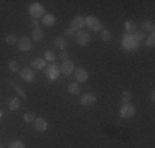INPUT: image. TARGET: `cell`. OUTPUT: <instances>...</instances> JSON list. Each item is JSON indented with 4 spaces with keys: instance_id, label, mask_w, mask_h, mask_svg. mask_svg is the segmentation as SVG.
I'll return each instance as SVG.
<instances>
[{
    "instance_id": "obj_10",
    "label": "cell",
    "mask_w": 155,
    "mask_h": 148,
    "mask_svg": "<svg viewBox=\"0 0 155 148\" xmlns=\"http://www.w3.org/2000/svg\"><path fill=\"white\" fill-rule=\"evenodd\" d=\"M94 102H96V95L91 94V92L81 95V104H83V105H93Z\"/></svg>"
},
{
    "instance_id": "obj_7",
    "label": "cell",
    "mask_w": 155,
    "mask_h": 148,
    "mask_svg": "<svg viewBox=\"0 0 155 148\" xmlns=\"http://www.w3.org/2000/svg\"><path fill=\"white\" fill-rule=\"evenodd\" d=\"M86 25H87V28L93 30V31H99V30H101V21H99L96 17H87L86 18Z\"/></svg>"
},
{
    "instance_id": "obj_35",
    "label": "cell",
    "mask_w": 155,
    "mask_h": 148,
    "mask_svg": "<svg viewBox=\"0 0 155 148\" xmlns=\"http://www.w3.org/2000/svg\"><path fill=\"white\" fill-rule=\"evenodd\" d=\"M0 148H2V146H0Z\"/></svg>"
},
{
    "instance_id": "obj_34",
    "label": "cell",
    "mask_w": 155,
    "mask_h": 148,
    "mask_svg": "<svg viewBox=\"0 0 155 148\" xmlns=\"http://www.w3.org/2000/svg\"><path fill=\"white\" fill-rule=\"evenodd\" d=\"M0 118H2V112H0Z\"/></svg>"
},
{
    "instance_id": "obj_28",
    "label": "cell",
    "mask_w": 155,
    "mask_h": 148,
    "mask_svg": "<svg viewBox=\"0 0 155 148\" xmlns=\"http://www.w3.org/2000/svg\"><path fill=\"white\" fill-rule=\"evenodd\" d=\"M5 41L8 43V44H13V43H18V38H17L15 35H7Z\"/></svg>"
},
{
    "instance_id": "obj_1",
    "label": "cell",
    "mask_w": 155,
    "mask_h": 148,
    "mask_svg": "<svg viewBox=\"0 0 155 148\" xmlns=\"http://www.w3.org/2000/svg\"><path fill=\"white\" fill-rule=\"evenodd\" d=\"M28 13H30V17H33L35 20H38L40 17H45V8H43V5L41 3H38V2H35V3H31L30 7H28Z\"/></svg>"
},
{
    "instance_id": "obj_30",
    "label": "cell",
    "mask_w": 155,
    "mask_h": 148,
    "mask_svg": "<svg viewBox=\"0 0 155 148\" xmlns=\"http://www.w3.org/2000/svg\"><path fill=\"white\" fill-rule=\"evenodd\" d=\"M10 148H25L23 142H20V140H15V142L10 143Z\"/></svg>"
},
{
    "instance_id": "obj_32",
    "label": "cell",
    "mask_w": 155,
    "mask_h": 148,
    "mask_svg": "<svg viewBox=\"0 0 155 148\" xmlns=\"http://www.w3.org/2000/svg\"><path fill=\"white\" fill-rule=\"evenodd\" d=\"M74 35H76V31H74L73 28H68V30H66V36H69V38H71V36H74Z\"/></svg>"
},
{
    "instance_id": "obj_3",
    "label": "cell",
    "mask_w": 155,
    "mask_h": 148,
    "mask_svg": "<svg viewBox=\"0 0 155 148\" xmlns=\"http://www.w3.org/2000/svg\"><path fill=\"white\" fill-rule=\"evenodd\" d=\"M119 114H120V117H122V118H132V117L135 115V107L132 105L130 102H129V104H124V105L120 107Z\"/></svg>"
},
{
    "instance_id": "obj_24",
    "label": "cell",
    "mask_w": 155,
    "mask_h": 148,
    "mask_svg": "<svg viewBox=\"0 0 155 148\" xmlns=\"http://www.w3.org/2000/svg\"><path fill=\"white\" fill-rule=\"evenodd\" d=\"M41 38H43V30H40V28H35V30H33V40H36V41H40Z\"/></svg>"
},
{
    "instance_id": "obj_22",
    "label": "cell",
    "mask_w": 155,
    "mask_h": 148,
    "mask_svg": "<svg viewBox=\"0 0 155 148\" xmlns=\"http://www.w3.org/2000/svg\"><path fill=\"white\" fill-rule=\"evenodd\" d=\"M54 46L60 48V50H64L66 48V40L64 38H56L54 40Z\"/></svg>"
},
{
    "instance_id": "obj_26",
    "label": "cell",
    "mask_w": 155,
    "mask_h": 148,
    "mask_svg": "<svg viewBox=\"0 0 155 148\" xmlns=\"http://www.w3.org/2000/svg\"><path fill=\"white\" fill-rule=\"evenodd\" d=\"M130 99H132V94L129 91H124L122 92V101H124V104H129V102H130Z\"/></svg>"
},
{
    "instance_id": "obj_2",
    "label": "cell",
    "mask_w": 155,
    "mask_h": 148,
    "mask_svg": "<svg viewBox=\"0 0 155 148\" xmlns=\"http://www.w3.org/2000/svg\"><path fill=\"white\" fill-rule=\"evenodd\" d=\"M122 48L127 51H135L139 48V43L134 40V36L132 35H125L122 38Z\"/></svg>"
},
{
    "instance_id": "obj_5",
    "label": "cell",
    "mask_w": 155,
    "mask_h": 148,
    "mask_svg": "<svg viewBox=\"0 0 155 148\" xmlns=\"http://www.w3.org/2000/svg\"><path fill=\"white\" fill-rule=\"evenodd\" d=\"M74 38H76V41L78 44H81V46H86L87 43H89V33L87 31H83V30H79V31H76V35H74Z\"/></svg>"
},
{
    "instance_id": "obj_8",
    "label": "cell",
    "mask_w": 155,
    "mask_h": 148,
    "mask_svg": "<svg viewBox=\"0 0 155 148\" xmlns=\"http://www.w3.org/2000/svg\"><path fill=\"white\" fill-rule=\"evenodd\" d=\"M84 25H86V18H83V17H76V18H73L71 27H69V28H73L74 31H79V30H83V28H84Z\"/></svg>"
},
{
    "instance_id": "obj_20",
    "label": "cell",
    "mask_w": 155,
    "mask_h": 148,
    "mask_svg": "<svg viewBox=\"0 0 155 148\" xmlns=\"http://www.w3.org/2000/svg\"><path fill=\"white\" fill-rule=\"evenodd\" d=\"M8 107H10V110H18L20 109V101H18V99H12V101L8 102Z\"/></svg>"
},
{
    "instance_id": "obj_29",
    "label": "cell",
    "mask_w": 155,
    "mask_h": 148,
    "mask_svg": "<svg viewBox=\"0 0 155 148\" xmlns=\"http://www.w3.org/2000/svg\"><path fill=\"white\" fill-rule=\"evenodd\" d=\"M8 69H10L12 72H17V71H18V63H17V61H10V63H8Z\"/></svg>"
},
{
    "instance_id": "obj_18",
    "label": "cell",
    "mask_w": 155,
    "mask_h": 148,
    "mask_svg": "<svg viewBox=\"0 0 155 148\" xmlns=\"http://www.w3.org/2000/svg\"><path fill=\"white\" fill-rule=\"evenodd\" d=\"M101 38H102V41L109 43L110 40H112V35H110L109 30H102V31H101Z\"/></svg>"
},
{
    "instance_id": "obj_12",
    "label": "cell",
    "mask_w": 155,
    "mask_h": 148,
    "mask_svg": "<svg viewBox=\"0 0 155 148\" xmlns=\"http://www.w3.org/2000/svg\"><path fill=\"white\" fill-rule=\"evenodd\" d=\"M18 48H20V51H28L31 48V41L27 36H23V38L18 40Z\"/></svg>"
},
{
    "instance_id": "obj_25",
    "label": "cell",
    "mask_w": 155,
    "mask_h": 148,
    "mask_svg": "<svg viewBox=\"0 0 155 148\" xmlns=\"http://www.w3.org/2000/svg\"><path fill=\"white\" fill-rule=\"evenodd\" d=\"M54 58H56V54H54L53 51H46V53H45V61L54 63Z\"/></svg>"
},
{
    "instance_id": "obj_6",
    "label": "cell",
    "mask_w": 155,
    "mask_h": 148,
    "mask_svg": "<svg viewBox=\"0 0 155 148\" xmlns=\"http://www.w3.org/2000/svg\"><path fill=\"white\" fill-rule=\"evenodd\" d=\"M20 77L25 82H31L35 79V71L31 68H23V69H20Z\"/></svg>"
},
{
    "instance_id": "obj_33",
    "label": "cell",
    "mask_w": 155,
    "mask_h": 148,
    "mask_svg": "<svg viewBox=\"0 0 155 148\" xmlns=\"http://www.w3.org/2000/svg\"><path fill=\"white\" fill-rule=\"evenodd\" d=\"M60 56H61V58H63V59H64V61H66V58H68V53H66V51H64V50H63V51H61V54H60Z\"/></svg>"
},
{
    "instance_id": "obj_16",
    "label": "cell",
    "mask_w": 155,
    "mask_h": 148,
    "mask_svg": "<svg viewBox=\"0 0 155 148\" xmlns=\"http://www.w3.org/2000/svg\"><path fill=\"white\" fill-rule=\"evenodd\" d=\"M153 30H155L153 21H143V23H142V31H143V33H145V31L153 33Z\"/></svg>"
},
{
    "instance_id": "obj_31",
    "label": "cell",
    "mask_w": 155,
    "mask_h": 148,
    "mask_svg": "<svg viewBox=\"0 0 155 148\" xmlns=\"http://www.w3.org/2000/svg\"><path fill=\"white\" fill-rule=\"evenodd\" d=\"M153 44H155V36H153V33H150V35H149V38H147V46H150V48H152Z\"/></svg>"
},
{
    "instance_id": "obj_4",
    "label": "cell",
    "mask_w": 155,
    "mask_h": 148,
    "mask_svg": "<svg viewBox=\"0 0 155 148\" xmlns=\"http://www.w3.org/2000/svg\"><path fill=\"white\" fill-rule=\"evenodd\" d=\"M45 72H46V77H48V79H51V81L58 79V77H60V74H61L60 66H56L54 63H51V64L48 66V68L45 69Z\"/></svg>"
},
{
    "instance_id": "obj_14",
    "label": "cell",
    "mask_w": 155,
    "mask_h": 148,
    "mask_svg": "<svg viewBox=\"0 0 155 148\" xmlns=\"http://www.w3.org/2000/svg\"><path fill=\"white\" fill-rule=\"evenodd\" d=\"M45 66H46V61H45V59H41V58H35L31 61V69H33V71H35V69H38V71H40V69H45Z\"/></svg>"
},
{
    "instance_id": "obj_17",
    "label": "cell",
    "mask_w": 155,
    "mask_h": 148,
    "mask_svg": "<svg viewBox=\"0 0 155 148\" xmlns=\"http://www.w3.org/2000/svg\"><path fill=\"white\" fill-rule=\"evenodd\" d=\"M41 20H43V23H45L46 27H51V25H53L54 21H56V18H54L53 15H45V17H43Z\"/></svg>"
},
{
    "instance_id": "obj_19",
    "label": "cell",
    "mask_w": 155,
    "mask_h": 148,
    "mask_svg": "<svg viewBox=\"0 0 155 148\" xmlns=\"http://www.w3.org/2000/svg\"><path fill=\"white\" fill-rule=\"evenodd\" d=\"M132 36H134V40L137 43H140V41L145 40V33H143V31H134V33H132Z\"/></svg>"
},
{
    "instance_id": "obj_13",
    "label": "cell",
    "mask_w": 155,
    "mask_h": 148,
    "mask_svg": "<svg viewBox=\"0 0 155 148\" xmlns=\"http://www.w3.org/2000/svg\"><path fill=\"white\" fill-rule=\"evenodd\" d=\"M76 81L78 82H86L87 81V71L84 68H79V69H76Z\"/></svg>"
},
{
    "instance_id": "obj_23",
    "label": "cell",
    "mask_w": 155,
    "mask_h": 148,
    "mask_svg": "<svg viewBox=\"0 0 155 148\" xmlns=\"http://www.w3.org/2000/svg\"><path fill=\"white\" fill-rule=\"evenodd\" d=\"M68 91H69V94H79V86L76 82H71L68 86Z\"/></svg>"
},
{
    "instance_id": "obj_15",
    "label": "cell",
    "mask_w": 155,
    "mask_h": 148,
    "mask_svg": "<svg viewBox=\"0 0 155 148\" xmlns=\"http://www.w3.org/2000/svg\"><path fill=\"white\" fill-rule=\"evenodd\" d=\"M7 82H8L10 86H12V87H13V89H15V91L18 92V95H21V97H27V94H25V91H23V89H21L20 86H18V84L15 82V81H12V79H7Z\"/></svg>"
},
{
    "instance_id": "obj_21",
    "label": "cell",
    "mask_w": 155,
    "mask_h": 148,
    "mask_svg": "<svg viewBox=\"0 0 155 148\" xmlns=\"http://www.w3.org/2000/svg\"><path fill=\"white\" fill-rule=\"evenodd\" d=\"M125 30H127V35H132L135 31V23L134 21H125Z\"/></svg>"
},
{
    "instance_id": "obj_9",
    "label": "cell",
    "mask_w": 155,
    "mask_h": 148,
    "mask_svg": "<svg viewBox=\"0 0 155 148\" xmlns=\"http://www.w3.org/2000/svg\"><path fill=\"white\" fill-rule=\"evenodd\" d=\"M60 71H61L63 74H66V76H69V74H73V72H74V64H73V61H69V59H66V61L61 64Z\"/></svg>"
},
{
    "instance_id": "obj_11",
    "label": "cell",
    "mask_w": 155,
    "mask_h": 148,
    "mask_svg": "<svg viewBox=\"0 0 155 148\" xmlns=\"http://www.w3.org/2000/svg\"><path fill=\"white\" fill-rule=\"evenodd\" d=\"M33 125H35L36 132H45L48 128V124L45 118H35V122H33Z\"/></svg>"
},
{
    "instance_id": "obj_27",
    "label": "cell",
    "mask_w": 155,
    "mask_h": 148,
    "mask_svg": "<svg viewBox=\"0 0 155 148\" xmlns=\"http://www.w3.org/2000/svg\"><path fill=\"white\" fill-rule=\"evenodd\" d=\"M23 118H25V122H27V124H33L36 117H35V114H31V112H30V114H25V117H23Z\"/></svg>"
}]
</instances>
